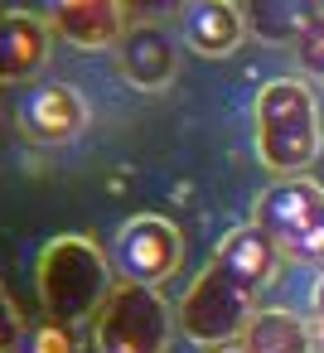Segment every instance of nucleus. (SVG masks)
<instances>
[{
    "mask_svg": "<svg viewBox=\"0 0 324 353\" xmlns=\"http://www.w3.org/2000/svg\"><path fill=\"white\" fill-rule=\"evenodd\" d=\"M15 117H20V136L25 141H34V145H63V141L83 136L88 102L68 83H39V88H30V97L20 102Z\"/></svg>",
    "mask_w": 324,
    "mask_h": 353,
    "instance_id": "obj_7",
    "label": "nucleus"
},
{
    "mask_svg": "<svg viewBox=\"0 0 324 353\" xmlns=\"http://www.w3.org/2000/svg\"><path fill=\"white\" fill-rule=\"evenodd\" d=\"M25 319H20V305L10 300V290L0 285V353H15L20 348V339H25Z\"/></svg>",
    "mask_w": 324,
    "mask_h": 353,
    "instance_id": "obj_16",
    "label": "nucleus"
},
{
    "mask_svg": "<svg viewBox=\"0 0 324 353\" xmlns=\"http://www.w3.org/2000/svg\"><path fill=\"white\" fill-rule=\"evenodd\" d=\"M54 30L30 10H0V83H25L49 63Z\"/></svg>",
    "mask_w": 324,
    "mask_h": 353,
    "instance_id": "obj_10",
    "label": "nucleus"
},
{
    "mask_svg": "<svg viewBox=\"0 0 324 353\" xmlns=\"http://www.w3.org/2000/svg\"><path fill=\"white\" fill-rule=\"evenodd\" d=\"M276 261H281V252L256 223H242V228L223 232L208 266L189 281V290L174 310L184 339H194L203 348L237 343L247 319L256 314V290L266 281H276Z\"/></svg>",
    "mask_w": 324,
    "mask_h": 353,
    "instance_id": "obj_1",
    "label": "nucleus"
},
{
    "mask_svg": "<svg viewBox=\"0 0 324 353\" xmlns=\"http://www.w3.org/2000/svg\"><path fill=\"white\" fill-rule=\"evenodd\" d=\"M117 276L136 281V285H160L179 271L184 261V237L170 218L160 213H136L117 228V247H112Z\"/></svg>",
    "mask_w": 324,
    "mask_h": 353,
    "instance_id": "obj_6",
    "label": "nucleus"
},
{
    "mask_svg": "<svg viewBox=\"0 0 324 353\" xmlns=\"http://www.w3.org/2000/svg\"><path fill=\"white\" fill-rule=\"evenodd\" d=\"M310 310H314V334H319V343H324V276L314 281V300H310Z\"/></svg>",
    "mask_w": 324,
    "mask_h": 353,
    "instance_id": "obj_18",
    "label": "nucleus"
},
{
    "mask_svg": "<svg viewBox=\"0 0 324 353\" xmlns=\"http://www.w3.org/2000/svg\"><path fill=\"white\" fill-rule=\"evenodd\" d=\"M117 68L141 92L170 88L174 68H179V54H174V39L165 34V25H126V34L117 39Z\"/></svg>",
    "mask_w": 324,
    "mask_h": 353,
    "instance_id": "obj_9",
    "label": "nucleus"
},
{
    "mask_svg": "<svg viewBox=\"0 0 324 353\" xmlns=\"http://www.w3.org/2000/svg\"><path fill=\"white\" fill-rule=\"evenodd\" d=\"M179 329V314L160 295V285L117 281L107 305L92 319V348L97 353H170Z\"/></svg>",
    "mask_w": 324,
    "mask_h": 353,
    "instance_id": "obj_5",
    "label": "nucleus"
},
{
    "mask_svg": "<svg viewBox=\"0 0 324 353\" xmlns=\"http://www.w3.org/2000/svg\"><path fill=\"white\" fill-rule=\"evenodd\" d=\"M179 20H184V44L199 59H223L247 34V15L237 0H189V10Z\"/></svg>",
    "mask_w": 324,
    "mask_h": 353,
    "instance_id": "obj_11",
    "label": "nucleus"
},
{
    "mask_svg": "<svg viewBox=\"0 0 324 353\" xmlns=\"http://www.w3.org/2000/svg\"><path fill=\"white\" fill-rule=\"evenodd\" d=\"M247 15V34H256L261 44H281L295 49L324 15V0H242Z\"/></svg>",
    "mask_w": 324,
    "mask_h": 353,
    "instance_id": "obj_12",
    "label": "nucleus"
},
{
    "mask_svg": "<svg viewBox=\"0 0 324 353\" xmlns=\"http://www.w3.org/2000/svg\"><path fill=\"white\" fill-rule=\"evenodd\" d=\"M34 285H39L49 319L59 324L97 319V310L117 290V261H107V252L88 232H59L39 247Z\"/></svg>",
    "mask_w": 324,
    "mask_h": 353,
    "instance_id": "obj_2",
    "label": "nucleus"
},
{
    "mask_svg": "<svg viewBox=\"0 0 324 353\" xmlns=\"http://www.w3.org/2000/svg\"><path fill=\"white\" fill-rule=\"evenodd\" d=\"M15 353H78L73 324H59V319H39V324H30Z\"/></svg>",
    "mask_w": 324,
    "mask_h": 353,
    "instance_id": "obj_14",
    "label": "nucleus"
},
{
    "mask_svg": "<svg viewBox=\"0 0 324 353\" xmlns=\"http://www.w3.org/2000/svg\"><path fill=\"white\" fill-rule=\"evenodd\" d=\"M44 15H49V30L73 49H107L131 25L121 0H44Z\"/></svg>",
    "mask_w": 324,
    "mask_h": 353,
    "instance_id": "obj_8",
    "label": "nucleus"
},
{
    "mask_svg": "<svg viewBox=\"0 0 324 353\" xmlns=\"http://www.w3.org/2000/svg\"><path fill=\"white\" fill-rule=\"evenodd\" d=\"M319 107L310 83L271 78L256 92V155L271 174H305L319 155Z\"/></svg>",
    "mask_w": 324,
    "mask_h": 353,
    "instance_id": "obj_3",
    "label": "nucleus"
},
{
    "mask_svg": "<svg viewBox=\"0 0 324 353\" xmlns=\"http://www.w3.org/2000/svg\"><path fill=\"white\" fill-rule=\"evenodd\" d=\"M295 54H300V68H305L310 78H324V15H319V25L295 44Z\"/></svg>",
    "mask_w": 324,
    "mask_h": 353,
    "instance_id": "obj_17",
    "label": "nucleus"
},
{
    "mask_svg": "<svg viewBox=\"0 0 324 353\" xmlns=\"http://www.w3.org/2000/svg\"><path fill=\"white\" fill-rule=\"evenodd\" d=\"M208 353H242L237 343H223V348H208Z\"/></svg>",
    "mask_w": 324,
    "mask_h": 353,
    "instance_id": "obj_19",
    "label": "nucleus"
},
{
    "mask_svg": "<svg viewBox=\"0 0 324 353\" xmlns=\"http://www.w3.org/2000/svg\"><path fill=\"white\" fill-rule=\"evenodd\" d=\"M314 324L290 310H256L237 339L242 353H314Z\"/></svg>",
    "mask_w": 324,
    "mask_h": 353,
    "instance_id": "obj_13",
    "label": "nucleus"
},
{
    "mask_svg": "<svg viewBox=\"0 0 324 353\" xmlns=\"http://www.w3.org/2000/svg\"><path fill=\"white\" fill-rule=\"evenodd\" d=\"M121 6H126L131 25H165V20H179L189 10V0H121Z\"/></svg>",
    "mask_w": 324,
    "mask_h": 353,
    "instance_id": "obj_15",
    "label": "nucleus"
},
{
    "mask_svg": "<svg viewBox=\"0 0 324 353\" xmlns=\"http://www.w3.org/2000/svg\"><path fill=\"white\" fill-rule=\"evenodd\" d=\"M252 223L276 242L281 256L324 266V189L310 174H285L266 184L252 203Z\"/></svg>",
    "mask_w": 324,
    "mask_h": 353,
    "instance_id": "obj_4",
    "label": "nucleus"
}]
</instances>
